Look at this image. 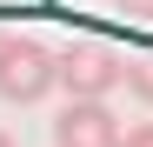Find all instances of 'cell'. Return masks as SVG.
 <instances>
[{
    "mask_svg": "<svg viewBox=\"0 0 153 147\" xmlns=\"http://www.w3.org/2000/svg\"><path fill=\"white\" fill-rule=\"evenodd\" d=\"M113 14H126V20H153V0H113Z\"/></svg>",
    "mask_w": 153,
    "mask_h": 147,
    "instance_id": "obj_5",
    "label": "cell"
},
{
    "mask_svg": "<svg viewBox=\"0 0 153 147\" xmlns=\"http://www.w3.org/2000/svg\"><path fill=\"white\" fill-rule=\"evenodd\" d=\"M0 147H13V134H7V127H0Z\"/></svg>",
    "mask_w": 153,
    "mask_h": 147,
    "instance_id": "obj_7",
    "label": "cell"
},
{
    "mask_svg": "<svg viewBox=\"0 0 153 147\" xmlns=\"http://www.w3.org/2000/svg\"><path fill=\"white\" fill-rule=\"evenodd\" d=\"M53 87H60V54H47V47L27 40V34H0V100L33 107Z\"/></svg>",
    "mask_w": 153,
    "mask_h": 147,
    "instance_id": "obj_1",
    "label": "cell"
},
{
    "mask_svg": "<svg viewBox=\"0 0 153 147\" xmlns=\"http://www.w3.org/2000/svg\"><path fill=\"white\" fill-rule=\"evenodd\" d=\"M126 94H133L140 107H153V54H133V60H126Z\"/></svg>",
    "mask_w": 153,
    "mask_h": 147,
    "instance_id": "obj_4",
    "label": "cell"
},
{
    "mask_svg": "<svg viewBox=\"0 0 153 147\" xmlns=\"http://www.w3.org/2000/svg\"><path fill=\"white\" fill-rule=\"evenodd\" d=\"M60 80L73 100H107V94L126 80V54L107 40H67V54H60Z\"/></svg>",
    "mask_w": 153,
    "mask_h": 147,
    "instance_id": "obj_2",
    "label": "cell"
},
{
    "mask_svg": "<svg viewBox=\"0 0 153 147\" xmlns=\"http://www.w3.org/2000/svg\"><path fill=\"white\" fill-rule=\"evenodd\" d=\"M120 114L107 100H73L67 94V114L53 120V147H120Z\"/></svg>",
    "mask_w": 153,
    "mask_h": 147,
    "instance_id": "obj_3",
    "label": "cell"
},
{
    "mask_svg": "<svg viewBox=\"0 0 153 147\" xmlns=\"http://www.w3.org/2000/svg\"><path fill=\"white\" fill-rule=\"evenodd\" d=\"M120 147H153V120H140V127H126V140Z\"/></svg>",
    "mask_w": 153,
    "mask_h": 147,
    "instance_id": "obj_6",
    "label": "cell"
}]
</instances>
